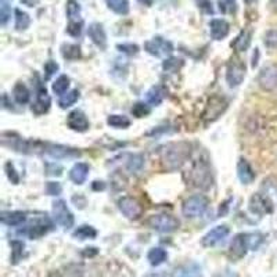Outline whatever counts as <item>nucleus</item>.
<instances>
[{
  "label": "nucleus",
  "instance_id": "nucleus-24",
  "mask_svg": "<svg viewBox=\"0 0 277 277\" xmlns=\"http://www.w3.org/2000/svg\"><path fill=\"white\" fill-rule=\"evenodd\" d=\"M251 38H252L251 31H248V29L241 31L237 39L234 40V49L237 50V51H247V49L250 47L251 44Z\"/></svg>",
  "mask_w": 277,
  "mask_h": 277
},
{
  "label": "nucleus",
  "instance_id": "nucleus-30",
  "mask_svg": "<svg viewBox=\"0 0 277 277\" xmlns=\"http://www.w3.org/2000/svg\"><path fill=\"white\" fill-rule=\"evenodd\" d=\"M61 54L66 60H78L81 57V47L78 44H63Z\"/></svg>",
  "mask_w": 277,
  "mask_h": 277
},
{
  "label": "nucleus",
  "instance_id": "nucleus-46",
  "mask_svg": "<svg viewBox=\"0 0 277 277\" xmlns=\"http://www.w3.org/2000/svg\"><path fill=\"white\" fill-rule=\"evenodd\" d=\"M59 70V64L56 61L50 60L44 64V72H46V79H50Z\"/></svg>",
  "mask_w": 277,
  "mask_h": 277
},
{
  "label": "nucleus",
  "instance_id": "nucleus-58",
  "mask_svg": "<svg viewBox=\"0 0 277 277\" xmlns=\"http://www.w3.org/2000/svg\"><path fill=\"white\" fill-rule=\"evenodd\" d=\"M146 277H161V276H159V274H148V276Z\"/></svg>",
  "mask_w": 277,
  "mask_h": 277
},
{
  "label": "nucleus",
  "instance_id": "nucleus-2",
  "mask_svg": "<svg viewBox=\"0 0 277 277\" xmlns=\"http://www.w3.org/2000/svg\"><path fill=\"white\" fill-rule=\"evenodd\" d=\"M208 205H209V201L205 196L202 194H196V196L189 197L183 205H182V212L186 217H190V219H194V217L202 216L208 209Z\"/></svg>",
  "mask_w": 277,
  "mask_h": 277
},
{
  "label": "nucleus",
  "instance_id": "nucleus-22",
  "mask_svg": "<svg viewBox=\"0 0 277 277\" xmlns=\"http://www.w3.org/2000/svg\"><path fill=\"white\" fill-rule=\"evenodd\" d=\"M25 213L24 212H3L2 213V222L7 226H20L21 223L25 222Z\"/></svg>",
  "mask_w": 277,
  "mask_h": 277
},
{
  "label": "nucleus",
  "instance_id": "nucleus-52",
  "mask_svg": "<svg viewBox=\"0 0 277 277\" xmlns=\"http://www.w3.org/2000/svg\"><path fill=\"white\" fill-rule=\"evenodd\" d=\"M215 277H237V276H236L233 272H230V270H226V272L219 273V274H216Z\"/></svg>",
  "mask_w": 277,
  "mask_h": 277
},
{
  "label": "nucleus",
  "instance_id": "nucleus-55",
  "mask_svg": "<svg viewBox=\"0 0 277 277\" xmlns=\"http://www.w3.org/2000/svg\"><path fill=\"white\" fill-rule=\"evenodd\" d=\"M139 2L144 6H152V3H154V0H139Z\"/></svg>",
  "mask_w": 277,
  "mask_h": 277
},
{
  "label": "nucleus",
  "instance_id": "nucleus-34",
  "mask_svg": "<svg viewBox=\"0 0 277 277\" xmlns=\"http://www.w3.org/2000/svg\"><path fill=\"white\" fill-rule=\"evenodd\" d=\"M78 98H79V92L78 90H70V92H67L66 94L61 96L60 100H59V105L63 109L70 108L71 105H74L78 101Z\"/></svg>",
  "mask_w": 277,
  "mask_h": 277
},
{
  "label": "nucleus",
  "instance_id": "nucleus-20",
  "mask_svg": "<svg viewBox=\"0 0 277 277\" xmlns=\"http://www.w3.org/2000/svg\"><path fill=\"white\" fill-rule=\"evenodd\" d=\"M87 175H89V165L85 162H78L70 171V179L76 185H82L87 179Z\"/></svg>",
  "mask_w": 277,
  "mask_h": 277
},
{
  "label": "nucleus",
  "instance_id": "nucleus-7",
  "mask_svg": "<svg viewBox=\"0 0 277 277\" xmlns=\"http://www.w3.org/2000/svg\"><path fill=\"white\" fill-rule=\"evenodd\" d=\"M144 50L147 53L155 56V57H162V56L171 54L174 51V46L167 39L161 38V36H155V38H152L151 40L144 43Z\"/></svg>",
  "mask_w": 277,
  "mask_h": 277
},
{
  "label": "nucleus",
  "instance_id": "nucleus-13",
  "mask_svg": "<svg viewBox=\"0 0 277 277\" xmlns=\"http://www.w3.org/2000/svg\"><path fill=\"white\" fill-rule=\"evenodd\" d=\"M229 232H230V230H229V228L226 225H219V226L209 230V232L204 236L202 244L205 245V247H213V245L219 244V243H222L223 240L228 237Z\"/></svg>",
  "mask_w": 277,
  "mask_h": 277
},
{
  "label": "nucleus",
  "instance_id": "nucleus-56",
  "mask_svg": "<svg viewBox=\"0 0 277 277\" xmlns=\"http://www.w3.org/2000/svg\"><path fill=\"white\" fill-rule=\"evenodd\" d=\"M222 2L225 3L223 6H232V5L234 6V0H222ZM222 2H220V3H222Z\"/></svg>",
  "mask_w": 277,
  "mask_h": 277
},
{
  "label": "nucleus",
  "instance_id": "nucleus-39",
  "mask_svg": "<svg viewBox=\"0 0 277 277\" xmlns=\"http://www.w3.org/2000/svg\"><path fill=\"white\" fill-rule=\"evenodd\" d=\"M247 240L250 250H258L263 241V236L261 233H247Z\"/></svg>",
  "mask_w": 277,
  "mask_h": 277
},
{
  "label": "nucleus",
  "instance_id": "nucleus-37",
  "mask_svg": "<svg viewBox=\"0 0 277 277\" xmlns=\"http://www.w3.org/2000/svg\"><path fill=\"white\" fill-rule=\"evenodd\" d=\"M11 17V9H10V2L9 0H2L0 2V22L2 25L5 27L7 25V22Z\"/></svg>",
  "mask_w": 277,
  "mask_h": 277
},
{
  "label": "nucleus",
  "instance_id": "nucleus-18",
  "mask_svg": "<svg viewBox=\"0 0 277 277\" xmlns=\"http://www.w3.org/2000/svg\"><path fill=\"white\" fill-rule=\"evenodd\" d=\"M247 250H250V247H248V240H247V233L237 234V236L232 240V243H230V252H232L234 256L240 258V256L245 255Z\"/></svg>",
  "mask_w": 277,
  "mask_h": 277
},
{
  "label": "nucleus",
  "instance_id": "nucleus-41",
  "mask_svg": "<svg viewBox=\"0 0 277 277\" xmlns=\"http://www.w3.org/2000/svg\"><path fill=\"white\" fill-rule=\"evenodd\" d=\"M265 44L267 49H276L277 47V29H270L265 35Z\"/></svg>",
  "mask_w": 277,
  "mask_h": 277
},
{
  "label": "nucleus",
  "instance_id": "nucleus-40",
  "mask_svg": "<svg viewBox=\"0 0 277 277\" xmlns=\"http://www.w3.org/2000/svg\"><path fill=\"white\" fill-rule=\"evenodd\" d=\"M5 171H6V175H7V178H9V180H10L11 183L17 185V183L20 182V176H18V174H17V171H16V168H14V165H13V163L6 162Z\"/></svg>",
  "mask_w": 277,
  "mask_h": 277
},
{
  "label": "nucleus",
  "instance_id": "nucleus-47",
  "mask_svg": "<svg viewBox=\"0 0 277 277\" xmlns=\"http://www.w3.org/2000/svg\"><path fill=\"white\" fill-rule=\"evenodd\" d=\"M46 172L50 176H60L63 174V168H61L60 165H57V163L49 162L46 163Z\"/></svg>",
  "mask_w": 277,
  "mask_h": 277
},
{
  "label": "nucleus",
  "instance_id": "nucleus-50",
  "mask_svg": "<svg viewBox=\"0 0 277 277\" xmlns=\"http://www.w3.org/2000/svg\"><path fill=\"white\" fill-rule=\"evenodd\" d=\"M21 3H24L28 7H35L39 3V0H21Z\"/></svg>",
  "mask_w": 277,
  "mask_h": 277
},
{
  "label": "nucleus",
  "instance_id": "nucleus-23",
  "mask_svg": "<svg viewBox=\"0 0 277 277\" xmlns=\"http://www.w3.org/2000/svg\"><path fill=\"white\" fill-rule=\"evenodd\" d=\"M13 96H14V100H16L17 103L21 104H27L29 101V98H31V93L28 90V87L21 83V82H18L14 89H13Z\"/></svg>",
  "mask_w": 277,
  "mask_h": 277
},
{
  "label": "nucleus",
  "instance_id": "nucleus-21",
  "mask_svg": "<svg viewBox=\"0 0 277 277\" xmlns=\"http://www.w3.org/2000/svg\"><path fill=\"white\" fill-rule=\"evenodd\" d=\"M237 175H239V179L244 185H250L255 179L254 169L251 168V165L245 159H240V162L237 163Z\"/></svg>",
  "mask_w": 277,
  "mask_h": 277
},
{
  "label": "nucleus",
  "instance_id": "nucleus-15",
  "mask_svg": "<svg viewBox=\"0 0 277 277\" xmlns=\"http://www.w3.org/2000/svg\"><path fill=\"white\" fill-rule=\"evenodd\" d=\"M51 228H53L51 222L47 217H43V219H38L36 222H33L32 225L27 226L25 234L29 236L31 239H38V237H42L43 234L47 233Z\"/></svg>",
  "mask_w": 277,
  "mask_h": 277
},
{
  "label": "nucleus",
  "instance_id": "nucleus-35",
  "mask_svg": "<svg viewBox=\"0 0 277 277\" xmlns=\"http://www.w3.org/2000/svg\"><path fill=\"white\" fill-rule=\"evenodd\" d=\"M68 87H70V78L67 75H60L53 83V92L61 97L63 94H66Z\"/></svg>",
  "mask_w": 277,
  "mask_h": 277
},
{
  "label": "nucleus",
  "instance_id": "nucleus-51",
  "mask_svg": "<svg viewBox=\"0 0 277 277\" xmlns=\"http://www.w3.org/2000/svg\"><path fill=\"white\" fill-rule=\"evenodd\" d=\"M104 187H105L104 182H94L93 183V189L94 190H104Z\"/></svg>",
  "mask_w": 277,
  "mask_h": 277
},
{
  "label": "nucleus",
  "instance_id": "nucleus-44",
  "mask_svg": "<svg viewBox=\"0 0 277 277\" xmlns=\"http://www.w3.org/2000/svg\"><path fill=\"white\" fill-rule=\"evenodd\" d=\"M148 113H150V108L144 103H136L133 105V108H132V114L135 115V117H139V118L144 117Z\"/></svg>",
  "mask_w": 277,
  "mask_h": 277
},
{
  "label": "nucleus",
  "instance_id": "nucleus-48",
  "mask_svg": "<svg viewBox=\"0 0 277 277\" xmlns=\"http://www.w3.org/2000/svg\"><path fill=\"white\" fill-rule=\"evenodd\" d=\"M46 191L49 196H59L61 193V185L57 182H49L46 185Z\"/></svg>",
  "mask_w": 277,
  "mask_h": 277
},
{
  "label": "nucleus",
  "instance_id": "nucleus-42",
  "mask_svg": "<svg viewBox=\"0 0 277 277\" xmlns=\"http://www.w3.org/2000/svg\"><path fill=\"white\" fill-rule=\"evenodd\" d=\"M117 49L120 50L121 53H125L128 56H133L139 53V46L133 43H124V44H118Z\"/></svg>",
  "mask_w": 277,
  "mask_h": 277
},
{
  "label": "nucleus",
  "instance_id": "nucleus-54",
  "mask_svg": "<svg viewBox=\"0 0 277 277\" xmlns=\"http://www.w3.org/2000/svg\"><path fill=\"white\" fill-rule=\"evenodd\" d=\"M270 7L274 13H277V0H270Z\"/></svg>",
  "mask_w": 277,
  "mask_h": 277
},
{
  "label": "nucleus",
  "instance_id": "nucleus-26",
  "mask_svg": "<svg viewBox=\"0 0 277 277\" xmlns=\"http://www.w3.org/2000/svg\"><path fill=\"white\" fill-rule=\"evenodd\" d=\"M105 3L109 10H113L115 14H120V16H126L131 9L129 0H105Z\"/></svg>",
  "mask_w": 277,
  "mask_h": 277
},
{
  "label": "nucleus",
  "instance_id": "nucleus-9",
  "mask_svg": "<svg viewBox=\"0 0 277 277\" xmlns=\"http://www.w3.org/2000/svg\"><path fill=\"white\" fill-rule=\"evenodd\" d=\"M53 215H54V220L61 228L70 229L74 225V215L67 207L66 201L63 200H57L53 202Z\"/></svg>",
  "mask_w": 277,
  "mask_h": 277
},
{
  "label": "nucleus",
  "instance_id": "nucleus-29",
  "mask_svg": "<svg viewBox=\"0 0 277 277\" xmlns=\"http://www.w3.org/2000/svg\"><path fill=\"white\" fill-rule=\"evenodd\" d=\"M107 124L109 126H113L115 129H126L131 126V120L126 117V115H120V114H114L109 115L108 120H107Z\"/></svg>",
  "mask_w": 277,
  "mask_h": 277
},
{
  "label": "nucleus",
  "instance_id": "nucleus-1",
  "mask_svg": "<svg viewBox=\"0 0 277 277\" xmlns=\"http://www.w3.org/2000/svg\"><path fill=\"white\" fill-rule=\"evenodd\" d=\"M190 155V146L187 143H172L163 147L162 161L168 168H179Z\"/></svg>",
  "mask_w": 277,
  "mask_h": 277
},
{
  "label": "nucleus",
  "instance_id": "nucleus-28",
  "mask_svg": "<svg viewBox=\"0 0 277 277\" xmlns=\"http://www.w3.org/2000/svg\"><path fill=\"white\" fill-rule=\"evenodd\" d=\"M74 239L76 240H87L94 239L97 236V230L90 226V225H82L78 229H75V232L72 233Z\"/></svg>",
  "mask_w": 277,
  "mask_h": 277
},
{
  "label": "nucleus",
  "instance_id": "nucleus-32",
  "mask_svg": "<svg viewBox=\"0 0 277 277\" xmlns=\"http://www.w3.org/2000/svg\"><path fill=\"white\" fill-rule=\"evenodd\" d=\"M14 14H16V27L17 31H25L29 25H31V18L28 16L25 11L20 10V9H16L14 10Z\"/></svg>",
  "mask_w": 277,
  "mask_h": 277
},
{
  "label": "nucleus",
  "instance_id": "nucleus-31",
  "mask_svg": "<svg viewBox=\"0 0 277 277\" xmlns=\"http://www.w3.org/2000/svg\"><path fill=\"white\" fill-rule=\"evenodd\" d=\"M146 100L147 103L150 104V105H159V104L162 103L163 100V92L162 89L159 86H154L151 87L146 94Z\"/></svg>",
  "mask_w": 277,
  "mask_h": 277
},
{
  "label": "nucleus",
  "instance_id": "nucleus-11",
  "mask_svg": "<svg viewBox=\"0 0 277 277\" xmlns=\"http://www.w3.org/2000/svg\"><path fill=\"white\" fill-rule=\"evenodd\" d=\"M258 82L263 90H274L277 89V67H263L258 76Z\"/></svg>",
  "mask_w": 277,
  "mask_h": 277
},
{
  "label": "nucleus",
  "instance_id": "nucleus-33",
  "mask_svg": "<svg viewBox=\"0 0 277 277\" xmlns=\"http://www.w3.org/2000/svg\"><path fill=\"white\" fill-rule=\"evenodd\" d=\"M143 165H144V157L141 154H133V155L129 157L128 162H126V168L132 174H137V172L141 171Z\"/></svg>",
  "mask_w": 277,
  "mask_h": 277
},
{
  "label": "nucleus",
  "instance_id": "nucleus-4",
  "mask_svg": "<svg viewBox=\"0 0 277 277\" xmlns=\"http://www.w3.org/2000/svg\"><path fill=\"white\" fill-rule=\"evenodd\" d=\"M245 76V64L240 59H233L228 64L226 70V82L230 87L239 86L244 81Z\"/></svg>",
  "mask_w": 277,
  "mask_h": 277
},
{
  "label": "nucleus",
  "instance_id": "nucleus-3",
  "mask_svg": "<svg viewBox=\"0 0 277 277\" xmlns=\"http://www.w3.org/2000/svg\"><path fill=\"white\" fill-rule=\"evenodd\" d=\"M150 226L159 233H171L179 228V220L168 213H159L150 219Z\"/></svg>",
  "mask_w": 277,
  "mask_h": 277
},
{
  "label": "nucleus",
  "instance_id": "nucleus-6",
  "mask_svg": "<svg viewBox=\"0 0 277 277\" xmlns=\"http://www.w3.org/2000/svg\"><path fill=\"white\" fill-rule=\"evenodd\" d=\"M191 182L197 187L208 189L212 185L211 169L205 162H197L191 169Z\"/></svg>",
  "mask_w": 277,
  "mask_h": 277
},
{
  "label": "nucleus",
  "instance_id": "nucleus-8",
  "mask_svg": "<svg viewBox=\"0 0 277 277\" xmlns=\"http://www.w3.org/2000/svg\"><path fill=\"white\" fill-rule=\"evenodd\" d=\"M118 208H120L121 213L131 220L139 219L143 213V208H141L140 202L136 198L132 197H122L118 201Z\"/></svg>",
  "mask_w": 277,
  "mask_h": 277
},
{
  "label": "nucleus",
  "instance_id": "nucleus-43",
  "mask_svg": "<svg viewBox=\"0 0 277 277\" xmlns=\"http://www.w3.org/2000/svg\"><path fill=\"white\" fill-rule=\"evenodd\" d=\"M82 27H83V21L70 22L67 27V32L70 33L71 36H79L82 32Z\"/></svg>",
  "mask_w": 277,
  "mask_h": 277
},
{
  "label": "nucleus",
  "instance_id": "nucleus-53",
  "mask_svg": "<svg viewBox=\"0 0 277 277\" xmlns=\"http://www.w3.org/2000/svg\"><path fill=\"white\" fill-rule=\"evenodd\" d=\"M258 57H259V51L256 49L255 53H254V59H252V67H255L258 64Z\"/></svg>",
  "mask_w": 277,
  "mask_h": 277
},
{
  "label": "nucleus",
  "instance_id": "nucleus-5",
  "mask_svg": "<svg viewBox=\"0 0 277 277\" xmlns=\"http://www.w3.org/2000/svg\"><path fill=\"white\" fill-rule=\"evenodd\" d=\"M44 155L53 159H75L81 157V151L72 147L60 146V144H46Z\"/></svg>",
  "mask_w": 277,
  "mask_h": 277
},
{
  "label": "nucleus",
  "instance_id": "nucleus-25",
  "mask_svg": "<svg viewBox=\"0 0 277 277\" xmlns=\"http://www.w3.org/2000/svg\"><path fill=\"white\" fill-rule=\"evenodd\" d=\"M67 18L70 22L83 21L81 18V5L76 0H67Z\"/></svg>",
  "mask_w": 277,
  "mask_h": 277
},
{
  "label": "nucleus",
  "instance_id": "nucleus-17",
  "mask_svg": "<svg viewBox=\"0 0 277 277\" xmlns=\"http://www.w3.org/2000/svg\"><path fill=\"white\" fill-rule=\"evenodd\" d=\"M229 31H230V25L223 18H213L209 22V32H211L212 39H215V40H222L226 38L229 35Z\"/></svg>",
  "mask_w": 277,
  "mask_h": 277
},
{
  "label": "nucleus",
  "instance_id": "nucleus-38",
  "mask_svg": "<svg viewBox=\"0 0 277 277\" xmlns=\"http://www.w3.org/2000/svg\"><path fill=\"white\" fill-rule=\"evenodd\" d=\"M182 66H183V60L178 59V57H169V59L163 61L162 64L163 70L167 71V72H176Z\"/></svg>",
  "mask_w": 277,
  "mask_h": 277
},
{
  "label": "nucleus",
  "instance_id": "nucleus-10",
  "mask_svg": "<svg viewBox=\"0 0 277 277\" xmlns=\"http://www.w3.org/2000/svg\"><path fill=\"white\" fill-rule=\"evenodd\" d=\"M250 211L255 215H267L273 212V202L269 197L256 193L251 197Z\"/></svg>",
  "mask_w": 277,
  "mask_h": 277
},
{
  "label": "nucleus",
  "instance_id": "nucleus-57",
  "mask_svg": "<svg viewBox=\"0 0 277 277\" xmlns=\"http://www.w3.org/2000/svg\"><path fill=\"white\" fill-rule=\"evenodd\" d=\"M244 2L248 6H252V5H254V3H256V0H244Z\"/></svg>",
  "mask_w": 277,
  "mask_h": 277
},
{
  "label": "nucleus",
  "instance_id": "nucleus-49",
  "mask_svg": "<svg viewBox=\"0 0 277 277\" xmlns=\"http://www.w3.org/2000/svg\"><path fill=\"white\" fill-rule=\"evenodd\" d=\"M197 6L201 9L204 13H208V14H213V6H212L211 0H196Z\"/></svg>",
  "mask_w": 277,
  "mask_h": 277
},
{
  "label": "nucleus",
  "instance_id": "nucleus-16",
  "mask_svg": "<svg viewBox=\"0 0 277 277\" xmlns=\"http://www.w3.org/2000/svg\"><path fill=\"white\" fill-rule=\"evenodd\" d=\"M87 35L89 38L92 39V42L100 49H105L107 46V35H105V31L101 24L98 22H93L87 28Z\"/></svg>",
  "mask_w": 277,
  "mask_h": 277
},
{
  "label": "nucleus",
  "instance_id": "nucleus-36",
  "mask_svg": "<svg viewBox=\"0 0 277 277\" xmlns=\"http://www.w3.org/2000/svg\"><path fill=\"white\" fill-rule=\"evenodd\" d=\"M179 277H202L201 267L197 263H190L180 270Z\"/></svg>",
  "mask_w": 277,
  "mask_h": 277
},
{
  "label": "nucleus",
  "instance_id": "nucleus-14",
  "mask_svg": "<svg viewBox=\"0 0 277 277\" xmlns=\"http://www.w3.org/2000/svg\"><path fill=\"white\" fill-rule=\"evenodd\" d=\"M67 125L70 129L75 132H86L89 129V120H87V117L82 111L79 109H75V111H72L68 114L67 117Z\"/></svg>",
  "mask_w": 277,
  "mask_h": 277
},
{
  "label": "nucleus",
  "instance_id": "nucleus-27",
  "mask_svg": "<svg viewBox=\"0 0 277 277\" xmlns=\"http://www.w3.org/2000/svg\"><path fill=\"white\" fill-rule=\"evenodd\" d=\"M167 258H168V254H167V251L162 250V248H152L148 252V255H147V259L148 262L151 263L152 266H159V265H162L163 262L167 261Z\"/></svg>",
  "mask_w": 277,
  "mask_h": 277
},
{
  "label": "nucleus",
  "instance_id": "nucleus-45",
  "mask_svg": "<svg viewBox=\"0 0 277 277\" xmlns=\"http://www.w3.org/2000/svg\"><path fill=\"white\" fill-rule=\"evenodd\" d=\"M11 247H13V262L17 263L20 256L22 255V250H24V244L21 241H13L11 243Z\"/></svg>",
  "mask_w": 277,
  "mask_h": 277
},
{
  "label": "nucleus",
  "instance_id": "nucleus-19",
  "mask_svg": "<svg viewBox=\"0 0 277 277\" xmlns=\"http://www.w3.org/2000/svg\"><path fill=\"white\" fill-rule=\"evenodd\" d=\"M228 107V103L220 97H213L209 101V105H208L207 113H205V118L208 121L216 120L217 117L220 115V113H223Z\"/></svg>",
  "mask_w": 277,
  "mask_h": 277
},
{
  "label": "nucleus",
  "instance_id": "nucleus-12",
  "mask_svg": "<svg viewBox=\"0 0 277 277\" xmlns=\"http://www.w3.org/2000/svg\"><path fill=\"white\" fill-rule=\"evenodd\" d=\"M50 104H51V100H50V96L46 87L43 85H38V89H36V96H35V101L32 104V111L35 114H44L47 113L50 108Z\"/></svg>",
  "mask_w": 277,
  "mask_h": 277
}]
</instances>
